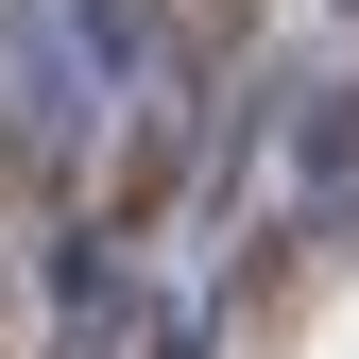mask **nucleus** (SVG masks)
I'll return each mask as SVG.
<instances>
[{"instance_id": "1", "label": "nucleus", "mask_w": 359, "mask_h": 359, "mask_svg": "<svg viewBox=\"0 0 359 359\" xmlns=\"http://www.w3.org/2000/svg\"><path fill=\"white\" fill-rule=\"evenodd\" d=\"M137 257H120L103 240V222H69V240H52V342H34V359H137Z\"/></svg>"}, {"instance_id": "2", "label": "nucleus", "mask_w": 359, "mask_h": 359, "mask_svg": "<svg viewBox=\"0 0 359 359\" xmlns=\"http://www.w3.org/2000/svg\"><path fill=\"white\" fill-rule=\"evenodd\" d=\"M137 359H222V257L154 274V308H137Z\"/></svg>"}]
</instances>
